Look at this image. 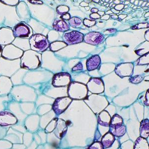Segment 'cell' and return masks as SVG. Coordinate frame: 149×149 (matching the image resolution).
<instances>
[{
    "label": "cell",
    "instance_id": "1",
    "mask_svg": "<svg viewBox=\"0 0 149 149\" xmlns=\"http://www.w3.org/2000/svg\"><path fill=\"white\" fill-rule=\"evenodd\" d=\"M69 97L74 100H83L86 98L88 90L86 86L78 81L70 83L68 86Z\"/></svg>",
    "mask_w": 149,
    "mask_h": 149
},
{
    "label": "cell",
    "instance_id": "2",
    "mask_svg": "<svg viewBox=\"0 0 149 149\" xmlns=\"http://www.w3.org/2000/svg\"><path fill=\"white\" fill-rule=\"evenodd\" d=\"M31 48L33 51L43 52L50 46L47 38L41 34H36L32 36L29 40Z\"/></svg>",
    "mask_w": 149,
    "mask_h": 149
},
{
    "label": "cell",
    "instance_id": "3",
    "mask_svg": "<svg viewBox=\"0 0 149 149\" xmlns=\"http://www.w3.org/2000/svg\"><path fill=\"white\" fill-rule=\"evenodd\" d=\"M36 53L31 51L24 53L22 58V67L27 69H34L38 67L40 63Z\"/></svg>",
    "mask_w": 149,
    "mask_h": 149
},
{
    "label": "cell",
    "instance_id": "4",
    "mask_svg": "<svg viewBox=\"0 0 149 149\" xmlns=\"http://www.w3.org/2000/svg\"><path fill=\"white\" fill-rule=\"evenodd\" d=\"M72 102V99L69 97H58L53 104V110L56 114L59 115L66 110Z\"/></svg>",
    "mask_w": 149,
    "mask_h": 149
},
{
    "label": "cell",
    "instance_id": "5",
    "mask_svg": "<svg viewBox=\"0 0 149 149\" xmlns=\"http://www.w3.org/2000/svg\"><path fill=\"white\" fill-rule=\"evenodd\" d=\"M88 91L93 94H99L104 92V86L100 78H92L90 79L86 85Z\"/></svg>",
    "mask_w": 149,
    "mask_h": 149
},
{
    "label": "cell",
    "instance_id": "6",
    "mask_svg": "<svg viewBox=\"0 0 149 149\" xmlns=\"http://www.w3.org/2000/svg\"><path fill=\"white\" fill-rule=\"evenodd\" d=\"M63 39L67 45L78 44L84 40V34L78 31H72L65 33Z\"/></svg>",
    "mask_w": 149,
    "mask_h": 149
},
{
    "label": "cell",
    "instance_id": "7",
    "mask_svg": "<svg viewBox=\"0 0 149 149\" xmlns=\"http://www.w3.org/2000/svg\"><path fill=\"white\" fill-rule=\"evenodd\" d=\"M134 66L133 63H124L117 65L115 68L116 74L123 78L126 77L131 76L133 74Z\"/></svg>",
    "mask_w": 149,
    "mask_h": 149
},
{
    "label": "cell",
    "instance_id": "8",
    "mask_svg": "<svg viewBox=\"0 0 149 149\" xmlns=\"http://www.w3.org/2000/svg\"><path fill=\"white\" fill-rule=\"evenodd\" d=\"M71 75L69 73H58L53 76L52 85L55 87L69 86L71 83Z\"/></svg>",
    "mask_w": 149,
    "mask_h": 149
},
{
    "label": "cell",
    "instance_id": "9",
    "mask_svg": "<svg viewBox=\"0 0 149 149\" xmlns=\"http://www.w3.org/2000/svg\"><path fill=\"white\" fill-rule=\"evenodd\" d=\"M104 37L100 32H91L84 36L85 42L93 45H97L103 42Z\"/></svg>",
    "mask_w": 149,
    "mask_h": 149
},
{
    "label": "cell",
    "instance_id": "10",
    "mask_svg": "<svg viewBox=\"0 0 149 149\" xmlns=\"http://www.w3.org/2000/svg\"><path fill=\"white\" fill-rule=\"evenodd\" d=\"M13 33L15 37L24 38L29 37L31 33V30L25 24L21 23L15 26L14 28Z\"/></svg>",
    "mask_w": 149,
    "mask_h": 149
},
{
    "label": "cell",
    "instance_id": "11",
    "mask_svg": "<svg viewBox=\"0 0 149 149\" xmlns=\"http://www.w3.org/2000/svg\"><path fill=\"white\" fill-rule=\"evenodd\" d=\"M17 122L16 117L13 114L6 111L0 112V125L8 126Z\"/></svg>",
    "mask_w": 149,
    "mask_h": 149
},
{
    "label": "cell",
    "instance_id": "12",
    "mask_svg": "<svg viewBox=\"0 0 149 149\" xmlns=\"http://www.w3.org/2000/svg\"><path fill=\"white\" fill-rule=\"evenodd\" d=\"M55 134L58 138L62 139L66 134L67 130V125L66 122L60 119L57 120V125L55 128Z\"/></svg>",
    "mask_w": 149,
    "mask_h": 149
},
{
    "label": "cell",
    "instance_id": "13",
    "mask_svg": "<svg viewBox=\"0 0 149 149\" xmlns=\"http://www.w3.org/2000/svg\"><path fill=\"white\" fill-rule=\"evenodd\" d=\"M101 63L100 58L98 55H93L86 61V68L88 71L97 69Z\"/></svg>",
    "mask_w": 149,
    "mask_h": 149
},
{
    "label": "cell",
    "instance_id": "14",
    "mask_svg": "<svg viewBox=\"0 0 149 149\" xmlns=\"http://www.w3.org/2000/svg\"><path fill=\"white\" fill-rule=\"evenodd\" d=\"M53 27L55 30L60 32H65L69 29V24L62 19H56L55 20L53 24Z\"/></svg>",
    "mask_w": 149,
    "mask_h": 149
},
{
    "label": "cell",
    "instance_id": "15",
    "mask_svg": "<svg viewBox=\"0 0 149 149\" xmlns=\"http://www.w3.org/2000/svg\"><path fill=\"white\" fill-rule=\"evenodd\" d=\"M115 141V136L110 132L105 133L102 138V143L103 148H109L112 146Z\"/></svg>",
    "mask_w": 149,
    "mask_h": 149
},
{
    "label": "cell",
    "instance_id": "16",
    "mask_svg": "<svg viewBox=\"0 0 149 149\" xmlns=\"http://www.w3.org/2000/svg\"><path fill=\"white\" fill-rule=\"evenodd\" d=\"M111 118V117H110L109 113L107 111L103 110L98 115V124L102 126L109 127L110 125Z\"/></svg>",
    "mask_w": 149,
    "mask_h": 149
},
{
    "label": "cell",
    "instance_id": "17",
    "mask_svg": "<svg viewBox=\"0 0 149 149\" xmlns=\"http://www.w3.org/2000/svg\"><path fill=\"white\" fill-rule=\"evenodd\" d=\"M149 121L148 119L143 120L140 124V137L144 139L147 138L149 136Z\"/></svg>",
    "mask_w": 149,
    "mask_h": 149
},
{
    "label": "cell",
    "instance_id": "18",
    "mask_svg": "<svg viewBox=\"0 0 149 149\" xmlns=\"http://www.w3.org/2000/svg\"><path fill=\"white\" fill-rule=\"evenodd\" d=\"M114 136L121 137L124 135L126 132V128L123 124H119L110 127V131Z\"/></svg>",
    "mask_w": 149,
    "mask_h": 149
},
{
    "label": "cell",
    "instance_id": "19",
    "mask_svg": "<svg viewBox=\"0 0 149 149\" xmlns=\"http://www.w3.org/2000/svg\"><path fill=\"white\" fill-rule=\"evenodd\" d=\"M134 149H149V144L146 139L138 138L134 144Z\"/></svg>",
    "mask_w": 149,
    "mask_h": 149
},
{
    "label": "cell",
    "instance_id": "20",
    "mask_svg": "<svg viewBox=\"0 0 149 149\" xmlns=\"http://www.w3.org/2000/svg\"><path fill=\"white\" fill-rule=\"evenodd\" d=\"M69 23L72 27L76 29H81L83 28V22L81 19L78 17H72L69 20Z\"/></svg>",
    "mask_w": 149,
    "mask_h": 149
},
{
    "label": "cell",
    "instance_id": "21",
    "mask_svg": "<svg viewBox=\"0 0 149 149\" xmlns=\"http://www.w3.org/2000/svg\"><path fill=\"white\" fill-rule=\"evenodd\" d=\"M67 45L62 41H55L51 43L50 49L53 51H56L66 47Z\"/></svg>",
    "mask_w": 149,
    "mask_h": 149
},
{
    "label": "cell",
    "instance_id": "22",
    "mask_svg": "<svg viewBox=\"0 0 149 149\" xmlns=\"http://www.w3.org/2000/svg\"><path fill=\"white\" fill-rule=\"evenodd\" d=\"M122 124H123V119L118 114H115L111 118L109 127H113L114 126Z\"/></svg>",
    "mask_w": 149,
    "mask_h": 149
},
{
    "label": "cell",
    "instance_id": "23",
    "mask_svg": "<svg viewBox=\"0 0 149 149\" xmlns=\"http://www.w3.org/2000/svg\"><path fill=\"white\" fill-rule=\"evenodd\" d=\"M149 64V53L144 55L138 60V65H144Z\"/></svg>",
    "mask_w": 149,
    "mask_h": 149
},
{
    "label": "cell",
    "instance_id": "24",
    "mask_svg": "<svg viewBox=\"0 0 149 149\" xmlns=\"http://www.w3.org/2000/svg\"><path fill=\"white\" fill-rule=\"evenodd\" d=\"M56 10L58 14L63 15L66 13H68V11L69 10V8L67 6L61 5L57 8Z\"/></svg>",
    "mask_w": 149,
    "mask_h": 149
},
{
    "label": "cell",
    "instance_id": "25",
    "mask_svg": "<svg viewBox=\"0 0 149 149\" xmlns=\"http://www.w3.org/2000/svg\"><path fill=\"white\" fill-rule=\"evenodd\" d=\"M143 78L142 77L138 75L136 76L133 77L129 79V81L133 84H138L142 81Z\"/></svg>",
    "mask_w": 149,
    "mask_h": 149
},
{
    "label": "cell",
    "instance_id": "26",
    "mask_svg": "<svg viewBox=\"0 0 149 149\" xmlns=\"http://www.w3.org/2000/svg\"><path fill=\"white\" fill-rule=\"evenodd\" d=\"M103 146L100 142H95L88 148V149H103Z\"/></svg>",
    "mask_w": 149,
    "mask_h": 149
},
{
    "label": "cell",
    "instance_id": "27",
    "mask_svg": "<svg viewBox=\"0 0 149 149\" xmlns=\"http://www.w3.org/2000/svg\"><path fill=\"white\" fill-rule=\"evenodd\" d=\"M96 22L93 20H91L88 19H85L83 20V24L84 26L87 27H91L95 26Z\"/></svg>",
    "mask_w": 149,
    "mask_h": 149
},
{
    "label": "cell",
    "instance_id": "28",
    "mask_svg": "<svg viewBox=\"0 0 149 149\" xmlns=\"http://www.w3.org/2000/svg\"><path fill=\"white\" fill-rule=\"evenodd\" d=\"M148 24L147 23H141L134 26L133 27H131L132 29H144L148 27Z\"/></svg>",
    "mask_w": 149,
    "mask_h": 149
},
{
    "label": "cell",
    "instance_id": "29",
    "mask_svg": "<svg viewBox=\"0 0 149 149\" xmlns=\"http://www.w3.org/2000/svg\"><path fill=\"white\" fill-rule=\"evenodd\" d=\"M83 70V65L81 63H79L76 66H74L72 69V71H82Z\"/></svg>",
    "mask_w": 149,
    "mask_h": 149
},
{
    "label": "cell",
    "instance_id": "30",
    "mask_svg": "<svg viewBox=\"0 0 149 149\" xmlns=\"http://www.w3.org/2000/svg\"><path fill=\"white\" fill-rule=\"evenodd\" d=\"M124 8V6L123 4H118L117 6H116L114 9H115V10H117L119 12L120 10H122Z\"/></svg>",
    "mask_w": 149,
    "mask_h": 149
},
{
    "label": "cell",
    "instance_id": "31",
    "mask_svg": "<svg viewBox=\"0 0 149 149\" xmlns=\"http://www.w3.org/2000/svg\"><path fill=\"white\" fill-rule=\"evenodd\" d=\"M61 19H63V20H69L70 19H71V16L69 14L66 13V14L62 15Z\"/></svg>",
    "mask_w": 149,
    "mask_h": 149
},
{
    "label": "cell",
    "instance_id": "32",
    "mask_svg": "<svg viewBox=\"0 0 149 149\" xmlns=\"http://www.w3.org/2000/svg\"><path fill=\"white\" fill-rule=\"evenodd\" d=\"M90 17L92 19H98L100 18V16L97 13H93L90 15Z\"/></svg>",
    "mask_w": 149,
    "mask_h": 149
},
{
    "label": "cell",
    "instance_id": "33",
    "mask_svg": "<svg viewBox=\"0 0 149 149\" xmlns=\"http://www.w3.org/2000/svg\"><path fill=\"white\" fill-rule=\"evenodd\" d=\"M116 31V30L115 29H107L105 31H104V33H105V34H107V33H114Z\"/></svg>",
    "mask_w": 149,
    "mask_h": 149
},
{
    "label": "cell",
    "instance_id": "34",
    "mask_svg": "<svg viewBox=\"0 0 149 149\" xmlns=\"http://www.w3.org/2000/svg\"><path fill=\"white\" fill-rule=\"evenodd\" d=\"M145 104L147 106L149 105V91L148 90V92H147V93H146V100L145 101Z\"/></svg>",
    "mask_w": 149,
    "mask_h": 149
},
{
    "label": "cell",
    "instance_id": "35",
    "mask_svg": "<svg viewBox=\"0 0 149 149\" xmlns=\"http://www.w3.org/2000/svg\"><path fill=\"white\" fill-rule=\"evenodd\" d=\"M127 17L126 15H123V14H120L119 15L118 17H119V19H123Z\"/></svg>",
    "mask_w": 149,
    "mask_h": 149
},
{
    "label": "cell",
    "instance_id": "36",
    "mask_svg": "<svg viewBox=\"0 0 149 149\" xmlns=\"http://www.w3.org/2000/svg\"><path fill=\"white\" fill-rule=\"evenodd\" d=\"M29 2H31V3H36V4H42L43 3L41 1H29Z\"/></svg>",
    "mask_w": 149,
    "mask_h": 149
},
{
    "label": "cell",
    "instance_id": "37",
    "mask_svg": "<svg viewBox=\"0 0 149 149\" xmlns=\"http://www.w3.org/2000/svg\"><path fill=\"white\" fill-rule=\"evenodd\" d=\"M110 17V16L109 15H103L102 17V18L101 19H104V20H107L108 19H109Z\"/></svg>",
    "mask_w": 149,
    "mask_h": 149
},
{
    "label": "cell",
    "instance_id": "38",
    "mask_svg": "<svg viewBox=\"0 0 149 149\" xmlns=\"http://www.w3.org/2000/svg\"><path fill=\"white\" fill-rule=\"evenodd\" d=\"M80 5L82 7H87L88 6V3L86 2H81V3H80Z\"/></svg>",
    "mask_w": 149,
    "mask_h": 149
},
{
    "label": "cell",
    "instance_id": "39",
    "mask_svg": "<svg viewBox=\"0 0 149 149\" xmlns=\"http://www.w3.org/2000/svg\"><path fill=\"white\" fill-rule=\"evenodd\" d=\"M98 12V10L97 9H95V8H93V9H92L91 10V12L93 13H97Z\"/></svg>",
    "mask_w": 149,
    "mask_h": 149
},
{
    "label": "cell",
    "instance_id": "40",
    "mask_svg": "<svg viewBox=\"0 0 149 149\" xmlns=\"http://www.w3.org/2000/svg\"><path fill=\"white\" fill-rule=\"evenodd\" d=\"M111 10V12H112V13L115 14V15H116V14H118L119 13V12L117 11V10H115V9H112Z\"/></svg>",
    "mask_w": 149,
    "mask_h": 149
},
{
    "label": "cell",
    "instance_id": "41",
    "mask_svg": "<svg viewBox=\"0 0 149 149\" xmlns=\"http://www.w3.org/2000/svg\"><path fill=\"white\" fill-rule=\"evenodd\" d=\"M111 17H112V19H117L118 18V16H117L116 15H115V14H114V15H112L111 16Z\"/></svg>",
    "mask_w": 149,
    "mask_h": 149
},
{
    "label": "cell",
    "instance_id": "42",
    "mask_svg": "<svg viewBox=\"0 0 149 149\" xmlns=\"http://www.w3.org/2000/svg\"><path fill=\"white\" fill-rule=\"evenodd\" d=\"M105 14H106V15H111V14H113V13H112V12H111V10H107V11L105 13Z\"/></svg>",
    "mask_w": 149,
    "mask_h": 149
},
{
    "label": "cell",
    "instance_id": "43",
    "mask_svg": "<svg viewBox=\"0 0 149 149\" xmlns=\"http://www.w3.org/2000/svg\"><path fill=\"white\" fill-rule=\"evenodd\" d=\"M98 12V15H104V12H100H100Z\"/></svg>",
    "mask_w": 149,
    "mask_h": 149
},
{
    "label": "cell",
    "instance_id": "44",
    "mask_svg": "<svg viewBox=\"0 0 149 149\" xmlns=\"http://www.w3.org/2000/svg\"><path fill=\"white\" fill-rule=\"evenodd\" d=\"M93 2H100V1H93ZM96 3H97V2H96Z\"/></svg>",
    "mask_w": 149,
    "mask_h": 149
}]
</instances>
